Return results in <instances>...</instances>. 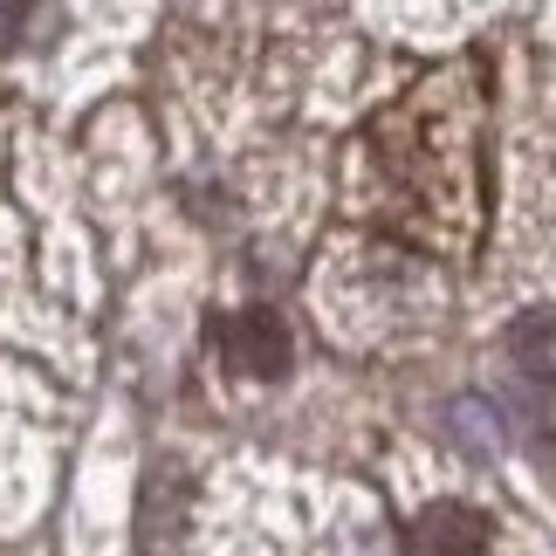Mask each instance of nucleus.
I'll return each instance as SVG.
<instances>
[{
    "label": "nucleus",
    "instance_id": "1",
    "mask_svg": "<svg viewBox=\"0 0 556 556\" xmlns=\"http://www.w3.org/2000/svg\"><path fill=\"white\" fill-rule=\"evenodd\" d=\"M220 344H227V365H241L254 378H282L289 371V330H282L275 309H241L220 330Z\"/></svg>",
    "mask_w": 556,
    "mask_h": 556
},
{
    "label": "nucleus",
    "instance_id": "2",
    "mask_svg": "<svg viewBox=\"0 0 556 556\" xmlns=\"http://www.w3.org/2000/svg\"><path fill=\"white\" fill-rule=\"evenodd\" d=\"M413 556H481L488 543V516L481 508H467V502H433V508H419L413 516Z\"/></svg>",
    "mask_w": 556,
    "mask_h": 556
},
{
    "label": "nucleus",
    "instance_id": "3",
    "mask_svg": "<svg viewBox=\"0 0 556 556\" xmlns=\"http://www.w3.org/2000/svg\"><path fill=\"white\" fill-rule=\"evenodd\" d=\"M508 351H516L522 371L556 384V309H522L516 324H508Z\"/></svg>",
    "mask_w": 556,
    "mask_h": 556
}]
</instances>
